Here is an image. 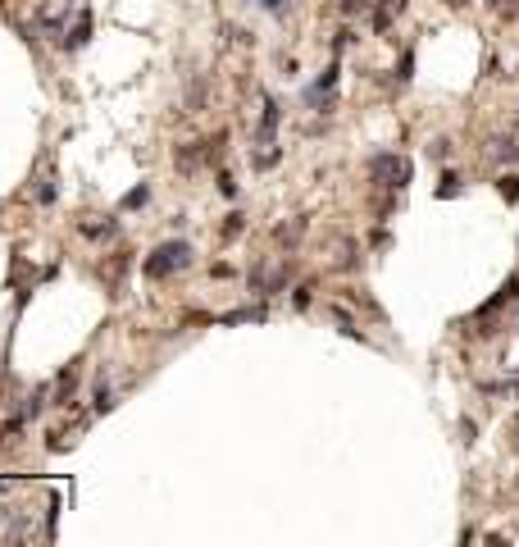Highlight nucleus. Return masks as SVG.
Segmentation results:
<instances>
[{
	"mask_svg": "<svg viewBox=\"0 0 519 547\" xmlns=\"http://www.w3.org/2000/svg\"><path fill=\"white\" fill-rule=\"evenodd\" d=\"M260 5H264L269 14H283V5H287V0H260Z\"/></svg>",
	"mask_w": 519,
	"mask_h": 547,
	"instance_id": "19",
	"label": "nucleus"
},
{
	"mask_svg": "<svg viewBox=\"0 0 519 547\" xmlns=\"http://www.w3.org/2000/svg\"><path fill=\"white\" fill-rule=\"evenodd\" d=\"M278 119H283L278 101H274V96H264V110H260V128H255V146H260V151H274V132H278Z\"/></svg>",
	"mask_w": 519,
	"mask_h": 547,
	"instance_id": "3",
	"label": "nucleus"
},
{
	"mask_svg": "<svg viewBox=\"0 0 519 547\" xmlns=\"http://www.w3.org/2000/svg\"><path fill=\"white\" fill-rule=\"evenodd\" d=\"M91 406H96V415H110V410H114V388H110V383H96V397H91Z\"/></svg>",
	"mask_w": 519,
	"mask_h": 547,
	"instance_id": "6",
	"label": "nucleus"
},
{
	"mask_svg": "<svg viewBox=\"0 0 519 547\" xmlns=\"http://www.w3.org/2000/svg\"><path fill=\"white\" fill-rule=\"evenodd\" d=\"M73 392H78V365H69V370L60 374V392H55V406H78V401H73Z\"/></svg>",
	"mask_w": 519,
	"mask_h": 547,
	"instance_id": "5",
	"label": "nucleus"
},
{
	"mask_svg": "<svg viewBox=\"0 0 519 547\" xmlns=\"http://www.w3.org/2000/svg\"><path fill=\"white\" fill-rule=\"evenodd\" d=\"M219 191L233 201V196H237V178H233V174H219Z\"/></svg>",
	"mask_w": 519,
	"mask_h": 547,
	"instance_id": "17",
	"label": "nucleus"
},
{
	"mask_svg": "<svg viewBox=\"0 0 519 547\" xmlns=\"http://www.w3.org/2000/svg\"><path fill=\"white\" fill-rule=\"evenodd\" d=\"M246 320H264V310H233V315H219V324H246Z\"/></svg>",
	"mask_w": 519,
	"mask_h": 547,
	"instance_id": "9",
	"label": "nucleus"
},
{
	"mask_svg": "<svg viewBox=\"0 0 519 547\" xmlns=\"http://www.w3.org/2000/svg\"><path fill=\"white\" fill-rule=\"evenodd\" d=\"M292 306H296V310H305V306H310V283H301V287L292 292Z\"/></svg>",
	"mask_w": 519,
	"mask_h": 547,
	"instance_id": "15",
	"label": "nucleus"
},
{
	"mask_svg": "<svg viewBox=\"0 0 519 547\" xmlns=\"http://www.w3.org/2000/svg\"><path fill=\"white\" fill-rule=\"evenodd\" d=\"M501 196L506 201H519V174H506L501 178Z\"/></svg>",
	"mask_w": 519,
	"mask_h": 547,
	"instance_id": "13",
	"label": "nucleus"
},
{
	"mask_svg": "<svg viewBox=\"0 0 519 547\" xmlns=\"http://www.w3.org/2000/svg\"><path fill=\"white\" fill-rule=\"evenodd\" d=\"M487 5H492V9H501V5H506V0H487Z\"/></svg>",
	"mask_w": 519,
	"mask_h": 547,
	"instance_id": "21",
	"label": "nucleus"
},
{
	"mask_svg": "<svg viewBox=\"0 0 519 547\" xmlns=\"http://www.w3.org/2000/svg\"><path fill=\"white\" fill-rule=\"evenodd\" d=\"M146 201H150V187H146V182H141V187H132L128 196L119 201V210H141V206H146Z\"/></svg>",
	"mask_w": 519,
	"mask_h": 547,
	"instance_id": "7",
	"label": "nucleus"
},
{
	"mask_svg": "<svg viewBox=\"0 0 519 547\" xmlns=\"http://www.w3.org/2000/svg\"><path fill=\"white\" fill-rule=\"evenodd\" d=\"M55 196H60V187H55V178H46L41 187H37V206H51Z\"/></svg>",
	"mask_w": 519,
	"mask_h": 547,
	"instance_id": "11",
	"label": "nucleus"
},
{
	"mask_svg": "<svg viewBox=\"0 0 519 547\" xmlns=\"http://www.w3.org/2000/svg\"><path fill=\"white\" fill-rule=\"evenodd\" d=\"M237 233H242V215H237V210H233V215L224 219V237H237Z\"/></svg>",
	"mask_w": 519,
	"mask_h": 547,
	"instance_id": "16",
	"label": "nucleus"
},
{
	"mask_svg": "<svg viewBox=\"0 0 519 547\" xmlns=\"http://www.w3.org/2000/svg\"><path fill=\"white\" fill-rule=\"evenodd\" d=\"M191 265V242H182V237H169V242H160L155 251L141 260V274L146 278H169V274H178V270H187Z\"/></svg>",
	"mask_w": 519,
	"mask_h": 547,
	"instance_id": "1",
	"label": "nucleus"
},
{
	"mask_svg": "<svg viewBox=\"0 0 519 547\" xmlns=\"http://www.w3.org/2000/svg\"><path fill=\"white\" fill-rule=\"evenodd\" d=\"M369 174H373V182H383V187H406V182H410V160L383 151V156L369 160Z\"/></svg>",
	"mask_w": 519,
	"mask_h": 547,
	"instance_id": "2",
	"label": "nucleus"
},
{
	"mask_svg": "<svg viewBox=\"0 0 519 547\" xmlns=\"http://www.w3.org/2000/svg\"><path fill=\"white\" fill-rule=\"evenodd\" d=\"M333 320L342 324V333H346V338H360V329H355V320H351V315L342 310V306H333Z\"/></svg>",
	"mask_w": 519,
	"mask_h": 547,
	"instance_id": "10",
	"label": "nucleus"
},
{
	"mask_svg": "<svg viewBox=\"0 0 519 547\" xmlns=\"http://www.w3.org/2000/svg\"><path fill=\"white\" fill-rule=\"evenodd\" d=\"M91 42V9H82L78 23H73V32L64 37V51H82V46Z\"/></svg>",
	"mask_w": 519,
	"mask_h": 547,
	"instance_id": "4",
	"label": "nucleus"
},
{
	"mask_svg": "<svg viewBox=\"0 0 519 547\" xmlns=\"http://www.w3.org/2000/svg\"><path fill=\"white\" fill-rule=\"evenodd\" d=\"M41 406H46V388H37L32 397L23 401V410H18V415H23V420H32V415H41Z\"/></svg>",
	"mask_w": 519,
	"mask_h": 547,
	"instance_id": "8",
	"label": "nucleus"
},
{
	"mask_svg": "<svg viewBox=\"0 0 519 547\" xmlns=\"http://www.w3.org/2000/svg\"><path fill=\"white\" fill-rule=\"evenodd\" d=\"M383 5H387L392 14H401V9H406V0H383Z\"/></svg>",
	"mask_w": 519,
	"mask_h": 547,
	"instance_id": "20",
	"label": "nucleus"
},
{
	"mask_svg": "<svg viewBox=\"0 0 519 547\" xmlns=\"http://www.w3.org/2000/svg\"><path fill=\"white\" fill-rule=\"evenodd\" d=\"M437 196H460V178H456V174H442V182H437Z\"/></svg>",
	"mask_w": 519,
	"mask_h": 547,
	"instance_id": "12",
	"label": "nucleus"
},
{
	"mask_svg": "<svg viewBox=\"0 0 519 547\" xmlns=\"http://www.w3.org/2000/svg\"><path fill=\"white\" fill-rule=\"evenodd\" d=\"M364 9V0H342V14H360Z\"/></svg>",
	"mask_w": 519,
	"mask_h": 547,
	"instance_id": "18",
	"label": "nucleus"
},
{
	"mask_svg": "<svg viewBox=\"0 0 519 547\" xmlns=\"http://www.w3.org/2000/svg\"><path fill=\"white\" fill-rule=\"evenodd\" d=\"M492 156H496V160H515V156H519V146H515V142H496Z\"/></svg>",
	"mask_w": 519,
	"mask_h": 547,
	"instance_id": "14",
	"label": "nucleus"
}]
</instances>
